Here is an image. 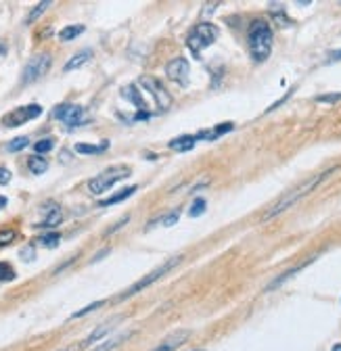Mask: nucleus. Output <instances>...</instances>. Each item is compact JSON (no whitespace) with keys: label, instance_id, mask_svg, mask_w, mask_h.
I'll use <instances>...</instances> for the list:
<instances>
[{"label":"nucleus","instance_id":"obj_1","mask_svg":"<svg viewBox=\"0 0 341 351\" xmlns=\"http://www.w3.org/2000/svg\"><path fill=\"white\" fill-rule=\"evenodd\" d=\"M339 168H329V170H325L322 174H318V176H312V178H308L306 182H301L297 188H293V190H289L287 195H283L281 199H278L274 205H270L266 211H264V215H262V221H270V219H274L276 215H281V213H285L287 209H291L297 201H301L303 197H308L312 190H316L327 178H331L335 172H337Z\"/></svg>","mask_w":341,"mask_h":351},{"label":"nucleus","instance_id":"obj_2","mask_svg":"<svg viewBox=\"0 0 341 351\" xmlns=\"http://www.w3.org/2000/svg\"><path fill=\"white\" fill-rule=\"evenodd\" d=\"M249 52L256 63H264L272 52V29L264 19H254L247 31Z\"/></svg>","mask_w":341,"mask_h":351},{"label":"nucleus","instance_id":"obj_3","mask_svg":"<svg viewBox=\"0 0 341 351\" xmlns=\"http://www.w3.org/2000/svg\"><path fill=\"white\" fill-rule=\"evenodd\" d=\"M184 260V255H174V257H170V260H166V262H161V266H157V268H155L153 272H149L145 278H140L138 282H134L132 286H130V289L128 291H123L115 301H123V299H130V297H134L136 293H140V291H145L147 289V286H151V284H155V282H157V280H161L170 270H174L180 262Z\"/></svg>","mask_w":341,"mask_h":351},{"label":"nucleus","instance_id":"obj_4","mask_svg":"<svg viewBox=\"0 0 341 351\" xmlns=\"http://www.w3.org/2000/svg\"><path fill=\"white\" fill-rule=\"evenodd\" d=\"M126 176H130V168H126V165L109 168V170L101 172L99 176H95V178L88 182V190H90L92 195H103L105 190H109L113 184H117L119 180H123Z\"/></svg>","mask_w":341,"mask_h":351},{"label":"nucleus","instance_id":"obj_5","mask_svg":"<svg viewBox=\"0 0 341 351\" xmlns=\"http://www.w3.org/2000/svg\"><path fill=\"white\" fill-rule=\"evenodd\" d=\"M50 65H52V57H50V52L34 54L32 59L27 61V65H25V69H23V76H21V82H23V84H32V82L44 78V76L48 73Z\"/></svg>","mask_w":341,"mask_h":351},{"label":"nucleus","instance_id":"obj_6","mask_svg":"<svg viewBox=\"0 0 341 351\" xmlns=\"http://www.w3.org/2000/svg\"><path fill=\"white\" fill-rule=\"evenodd\" d=\"M216 38H218V29H216V25L211 23H199L189 36V48L199 54L203 48L211 46L216 42Z\"/></svg>","mask_w":341,"mask_h":351},{"label":"nucleus","instance_id":"obj_7","mask_svg":"<svg viewBox=\"0 0 341 351\" xmlns=\"http://www.w3.org/2000/svg\"><path fill=\"white\" fill-rule=\"evenodd\" d=\"M42 115V107L40 105H27V107H17L13 109L11 113H7L3 117V125L7 127H17V125H23L27 121H32L36 117Z\"/></svg>","mask_w":341,"mask_h":351},{"label":"nucleus","instance_id":"obj_8","mask_svg":"<svg viewBox=\"0 0 341 351\" xmlns=\"http://www.w3.org/2000/svg\"><path fill=\"white\" fill-rule=\"evenodd\" d=\"M55 117L61 119L67 127H78V125H82V123L88 121L84 109H82L80 105H71V103H65V105L55 107Z\"/></svg>","mask_w":341,"mask_h":351},{"label":"nucleus","instance_id":"obj_9","mask_svg":"<svg viewBox=\"0 0 341 351\" xmlns=\"http://www.w3.org/2000/svg\"><path fill=\"white\" fill-rule=\"evenodd\" d=\"M140 84L153 94V99L157 101V107L161 111H168L172 107V97L168 94V90L161 86V82H157L155 78H140Z\"/></svg>","mask_w":341,"mask_h":351},{"label":"nucleus","instance_id":"obj_10","mask_svg":"<svg viewBox=\"0 0 341 351\" xmlns=\"http://www.w3.org/2000/svg\"><path fill=\"white\" fill-rule=\"evenodd\" d=\"M189 61L187 59H182V57H178V59H172L168 65H166V76L170 78V80H174V82H184L187 80V76H189Z\"/></svg>","mask_w":341,"mask_h":351},{"label":"nucleus","instance_id":"obj_11","mask_svg":"<svg viewBox=\"0 0 341 351\" xmlns=\"http://www.w3.org/2000/svg\"><path fill=\"white\" fill-rule=\"evenodd\" d=\"M191 337V330H176L172 335H168L157 347L151 349V351H176L184 341H187Z\"/></svg>","mask_w":341,"mask_h":351},{"label":"nucleus","instance_id":"obj_12","mask_svg":"<svg viewBox=\"0 0 341 351\" xmlns=\"http://www.w3.org/2000/svg\"><path fill=\"white\" fill-rule=\"evenodd\" d=\"M117 322H119V318H113V320H109V322L101 324V326H99L95 332H92V335H88V337H86V339L80 343V347H90L92 343H97L101 337H105L107 332H111V330H113V326H115Z\"/></svg>","mask_w":341,"mask_h":351},{"label":"nucleus","instance_id":"obj_13","mask_svg":"<svg viewBox=\"0 0 341 351\" xmlns=\"http://www.w3.org/2000/svg\"><path fill=\"white\" fill-rule=\"evenodd\" d=\"M199 142V138L197 136H193V134H184V136H178V138H174V140H170V149L172 151H178V153H184V151H191V149H195V144Z\"/></svg>","mask_w":341,"mask_h":351},{"label":"nucleus","instance_id":"obj_14","mask_svg":"<svg viewBox=\"0 0 341 351\" xmlns=\"http://www.w3.org/2000/svg\"><path fill=\"white\" fill-rule=\"evenodd\" d=\"M312 262H314V257H312V260H306V262H301L299 266H295V268H291V270H287L285 274H281V276H278L276 280H272V282L268 284V291H272V289H276V286H281L283 282H287V280H289L291 276H295L297 272H301V270H303V268H306L308 264H312Z\"/></svg>","mask_w":341,"mask_h":351},{"label":"nucleus","instance_id":"obj_15","mask_svg":"<svg viewBox=\"0 0 341 351\" xmlns=\"http://www.w3.org/2000/svg\"><path fill=\"white\" fill-rule=\"evenodd\" d=\"M46 213V217L42 219V224L40 226H44V228H55V226H59L61 221H63V211H61V207H50V211H44Z\"/></svg>","mask_w":341,"mask_h":351},{"label":"nucleus","instance_id":"obj_16","mask_svg":"<svg viewBox=\"0 0 341 351\" xmlns=\"http://www.w3.org/2000/svg\"><path fill=\"white\" fill-rule=\"evenodd\" d=\"M92 59V50H82V52H78V54H74L67 63H65V71H74V69H78V67H82L84 63H88Z\"/></svg>","mask_w":341,"mask_h":351},{"label":"nucleus","instance_id":"obj_17","mask_svg":"<svg viewBox=\"0 0 341 351\" xmlns=\"http://www.w3.org/2000/svg\"><path fill=\"white\" fill-rule=\"evenodd\" d=\"M134 335V330H128V332H121V335H117V337H113V339H109V341H105L101 347H97V349H92V351H113V349H117L123 341H128L130 337Z\"/></svg>","mask_w":341,"mask_h":351},{"label":"nucleus","instance_id":"obj_18","mask_svg":"<svg viewBox=\"0 0 341 351\" xmlns=\"http://www.w3.org/2000/svg\"><path fill=\"white\" fill-rule=\"evenodd\" d=\"M134 193H136V186H128V188L119 190V193H115L113 197L103 199V201H101V207H109V205H115V203H119V201H126V199H128V197H132Z\"/></svg>","mask_w":341,"mask_h":351},{"label":"nucleus","instance_id":"obj_19","mask_svg":"<svg viewBox=\"0 0 341 351\" xmlns=\"http://www.w3.org/2000/svg\"><path fill=\"white\" fill-rule=\"evenodd\" d=\"M27 168H29V172H32V174L40 176V174H44V172L48 170V161H46L44 157L34 155V157H29V159H27Z\"/></svg>","mask_w":341,"mask_h":351},{"label":"nucleus","instance_id":"obj_20","mask_svg":"<svg viewBox=\"0 0 341 351\" xmlns=\"http://www.w3.org/2000/svg\"><path fill=\"white\" fill-rule=\"evenodd\" d=\"M80 34H84V25H67V27H63L59 31V40L61 42H69V40H74V38H78Z\"/></svg>","mask_w":341,"mask_h":351},{"label":"nucleus","instance_id":"obj_21","mask_svg":"<svg viewBox=\"0 0 341 351\" xmlns=\"http://www.w3.org/2000/svg\"><path fill=\"white\" fill-rule=\"evenodd\" d=\"M107 146H109V142H101L99 146L88 144V142H78V144H76V151H78L80 155H97V153H103Z\"/></svg>","mask_w":341,"mask_h":351},{"label":"nucleus","instance_id":"obj_22","mask_svg":"<svg viewBox=\"0 0 341 351\" xmlns=\"http://www.w3.org/2000/svg\"><path fill=\"white\" fill-rule=\"evenodd\" d=\"M121 94H123V99L132 101L138 109H145V101L138 97V92H136V88H134V86H126V88H121Z\"/></svg>","mask_w":341,"mask_h":351},{"label":"nucleus","instance_id":"obj_23","mask_svg":"<svg viewBox=\"0 0 341 351\" xmlns=\"http://www.w3.org/2000/svg\"><path fill=\"white\" fill-rule=\"evenodd\" d=\"M50 7V0H44V3H40V5H36L34 9H32V13L27 15V19H25V23H34L40 15H44V11Z\"/></svg>","mask_w":341,"mask_h":351},{"label":"nucleus","instance_id":"obj_24","mask_svg":"<svg viewBox=\"0 0 341 351\" xmlns=\"http://www.w3.org/2000/svg\"><path fill=\"white\" fill-rule=\"evenodd\" d=\"M27 144H29V138H27V136H17V138H13V140L7 144V151H9V153H19V151H23Z\"/></svg>","mask_w":341,"mask_h":351},{"label":"nucleus","instance_id":"obj_25","mask_svg":"<svg viewBox=\"0 0 341 351\" xmlns=\"http://www.w3.org/2000/svg\"><path fill=\"white\" fill-rule=\"evenodd\" d=\"M9 280H15V270L9 264L0 262V282H9Z\"/></svg>","mask_w":341,"mask_h":351},{"label":"nucleus","instance_id":"obj_26","mask_svg":"<svg viewBox=\"0 0 341 351\" xmlns=\"http://www.w3.org/2000/svg\"><path fill=\"white\" fill-rule=\"evenodd\" d=\"M103 305H105V301H95V303H90V305L82 307L80 311L71 313V320H76V318H82V316H86V313H90V311H95V309H99V307H103Z\"/></svg>","mask_w":341,"mask_h":351},{"label":"nucleus","instance_id":"obj_27","mask_svg":"<svg viewBox=\"0 0 341 351\" xmlns=\"http://www.w3.org/2000/svg\"><path fill=\"white\" fill-rule=\"evenodd\" d=\"M52 138H42V140H38L36 144H34V151L38 153V155H42V153H48V151H52Z\"/></svg>","mask_w":341,"mask_h":351},{"label":"nucleus","instance_id":"obj_28","mask_svg":"<svg viewBox=\"0 0 341 351\" xmlns=\"http://www.w3.org/2000/svg\"><path fill=\"white\" fill-rule=\"evenodd\" d=\"M15 230H11V228H3L0 230V247H7V245H11L13 241H15Z\"/></svg>","mask_w":341,"mask_h":351},{"label":"nucleus","instance_id":"obj_29","mask_svg":"<svg viewBox=\"0 0 341 351\" xmlns=\"http://www.w3.org/2000/svg\"><path fill=\"white\" fill-rule=\"evenodd\" d=\"M59 241H61V236H59L57 232H48V234H44V236L40 238V245H44V247H57Z\"/></svg>","mask_w":341,"mask_h":351},{"label":"nucleus","instance_id":"obj_30","mask_svg":"<svg viewBox=\"0 0 341 351\" xmlns=\"http://www.w3.org/2000/svg\"><path fill=\"white\" fill-rule=\"evenodd\" d=\"M341 101V92H335V94H322V97H316V103H339Z\"/></svg>","mask_w":341,"mask_h":351},{"label":"nucleus","instance_id":"obj_31","mask_svg":"<svg viewBox=\"0 0 341 351\" xmlns=\"http://www.w3.org/2000/svg\"><path fill=\"white\" fill-rule=\"evenodd\" d=\"M203 211H205V201H203V199H197V201L193 203V207H191V215L197 217V215H201Z\"/></svg>","mask_w":341,"mask_h":351},{"label":"nucleus","instance_id":"obj_32","mask_svg":"<svg viewBox=\"0 0 341 351\" xmlns=\"http://www.w3.org/2000/svg\"><path fill=\"white\" fill-rule=\"evenodd\" d=\"M128 221H130V215H126V217H123V219H119V221H117V224H115V226H113L111 230H107V232H105V236H109V234L117 232V230H119V228H121L123 224H128Z\"/></svg>","mask_w":341,"mask_h":351},{"label":"nucleus","instance_id":"obj_33","mask_svg":"<svg viewBox=\"0 0 341 351\" xmlns=\"http://www.w3.org/2000/svg\"><path fill=\"white\" fill-rule=\"evenodd\" d=\"M11 178H13V176H11V172H9L7 168H0V184H3V186H5V184H9V182H11Z\"/></svg>","mask_w":341,"mask_h":351},{"label":"nucleus","instance_id":"obj_34","mask_svg":"<svg viewBox=\"0 0 341 351\" xmlns=\"http://www.w3.org/2000/svg\"><path fill=\"white\" fill-rule=\"evenodd\" d=\"M176 219H178V211H172V213H170L168 217H161L159 221H161V224H164V226H172V224H174V221H176Z\"/></svg>","mask_w":341,"mask_h":351},{"label":"nucleus","instance_id":"obj_35","mask_svg":"<svg viewBox=\"0 0 341 351\" xmlns=\"http://www.w3.org/2000/svg\"><path fill=\"white\" fill-rule=\"evenodd\" d=\"M21 257L23 260H34V249H23L21 251Z\"/></svg>","mask_w":341,"mask_h":351},{"label":"nucleus","instance_id":"obj_36","mask_svg":"<svg viewBox=\"0 0 341 351\" xmlns=\"http://www.w3.org/2000/svg\"><path fill=\"white\" fill-rule=\"evenodd\" d=\"M59 351H76V347H74V345H69V347H63V349H59Z\"/></svg>","mask_w":341,"mask_h":351},{"label":"nucleus","instance_id":"obj_37","mask_svg":"<svg viewBox=\"0 0 341 351\" xmlns=\"http://www.w3.org/2000/svg\"><path fill=\"white\" fill-rule=\"evenodd\" d=\"M7 205V199L5 197H0V207H5Z\"/></svg>","mask_w":341,"mask_h":351},{"label":"nucleus","instance_id":"obj_38","mask_svg":"<svg viewBox=\"0 0 341 351\" xmlns=\"http://www.w3.org/2000/svg\"><path fill=\"white\" fill-rule=\"evenodd\" d=\"M331 351H341V343H337V345H335V347H333Z\"/></svg>","mask_w":341,"mask_h":351}]
</instances>
